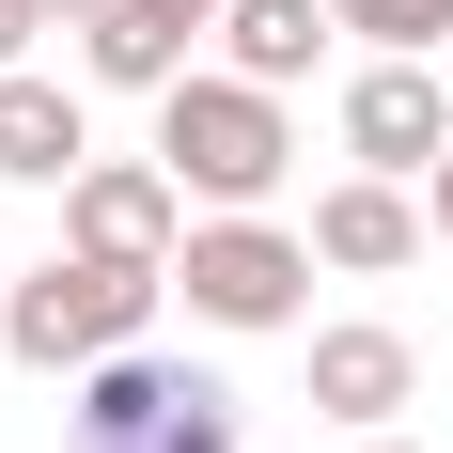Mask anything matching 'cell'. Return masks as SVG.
Listing matches in <instances>:
<instances>
[{
    "label": "cell",
    "instance_id": "obj_1",
    "mask_svg": "<svg viewBox=\"0 0 453 453\" xmlns=\"http://www.w3.org/2000/svg\"><path fill=\"white\" fill-rule=\"evenodd\" d=\"M157 157H173V188L203 203V219H266V188L297 173V126H281V94H266V79L188 63V79L157 94Z\"/></svg>",
    "mask_w": 453,
    "mask_h": 453
},
{
    "label": "cell",
    "instance_id": "obj_2",
    "mask_svg": "<svg viewBox=\"0 0 453 453\" xmlns=\"http://www.w3.org/2000/svg\"><path fill=\"white\" fill-rule=\"evenodd\" d=\"M157 297H173V266L47 250V266H16V297H0V344L32 375H94V360H126V344H157Z\"/></svg>",
    "mask_w": 453,
    "mask_h": 453
},
{
    "label": "cell",
    "instance_id": "obj_3",
    "mask_svg": "<svg viewBox=\"0 0 453 453\" xmlns=\"http://www.w3.org/2000/svg\"><path fill=\"white\" fill-rule=\"evenodd\" d=\"M63 438L79 453H234V391L157 360V344H126V360L63 375Z\"/></svg>",
    "mask_w": 453,
    "mask_h": 453
},
{
    "label": "cell",
    "instance_id": "obj_4",
    "mask_svg": "<svg viewBox=\"0 0 453 453\" xmlns=\"http://www.w3.org/2000/svg\"><path fill=\"white\" fill-rule=\"evenodd\" d=\"M173 297H188L203 328H234V344H266V328L313 313V234H281V219H188Z\"/></svg>",
    "mask_w": 453,
    "mask_h": 453
},
{
    "label": "cell",
    "instance_id": "obj_5",
    "mask_svg": "<svg viewBox=\"0 0 453 453\" xmlns=\"http://www.w3.org/2000/svg\"><path fill=\"white\" fill-rule=\"evenodd\" d=\"M344 157L391 188H422L453 157V63H375L360 47V79H344Z\"/></svg>",
    "mask_w": 453,
    "mask_h": 453
},
{
    "label": "cell",
    "instance_id": "obj_6",
    "mask_svg": "<svg viewBox=\"0 0 453 453\" xmlns=\"http://www.w3.org/2000/svg\"><path fill=\"white\" fill-rule=\"evenodd\" d=\"M63 250L173 266V250H188V188H173V157H94V173L63 188Z\"/></svg>",
    "mask_w": 453,
    "mask_h": 453
},
{
    "label": "cell",
    "instance_id": "obj_7",
    "mask_svg": "<svg viewBox=\"0 0 453 453\" xmlns=\"http://www.w3.org/2000/svg\"><path fill=\"white\" fill-rule=\"evenodd\" d=\"M407 391H422V344H407V328H375V313L313 328V407L344 422V438H391V422H407Z\"/></svg>",
    "mask_w": 453,
    "mask_h": 453
},
{
    "label": "cell",
    "instance_id": "obj_8",
    "mask_svg": "<svg viewBox=\"0 0 453 453\" xmlns=\"http://www.w3.org/2000/svg\"><path fill=\"white\" fill-rule=\"evenodd\" d=\"M422 250H438L422 188H391V173H344V188H313V266H344V281H391V266H422Z\"/></svg>",
    "mask_w": 453,
    "mask_h": 453
},
{
    "label": "cell",
    "instance_id": "obj_9",
    "mask_svg": "<svg viewBox=\"0 0 453 453\" xmlns=\"http://www.w3.org/2000/svg\"><path fill=\"white\" fill-rule=\"evenodd\" d=\"M0 173H16V188H79V173H94L79 79H47V63H16V79H0Z\"/></svg>",
    "mask_w": 453,
    "mask_h": 453
},
{
    "label": "cell",
    "instance_id": "obj_10",
    "mask_svg": "<svg viewBox=\"0 0 453 453\" xmlns=\"http://www.w3.org/2000/svg\"><path fill=\"white\" fill-rule=\"evenodd\" d=\"M188 63H203V32L157 16V0H110V16L79 32V79H94V94H173Z\"/></svg>",
    "mask_w": 453,
    "mask_h": 453
},
{
    "label": "cell",
    "instance_id": "obj_11",
    "mask_svg": "<svg viewBox=\"0 0 453 453\" xmlns=\"http://www.w3.org/2000/svg\"><path fill=\"white\" fill-rule=\"evenodd\" d=\"M328 32H344L328 0H234V16H219V63H234V79H266V94H297V79L328 63Z\"/></svg>",
    "mask_w": 453,
    "mask_h": 453
},
{
    "label": "cell",
    "instance_id": "obj_12",
    "mask_svg": "<svg viewBox=\"0 0 453 453\" xmlns=\"http://www.w3.org/2000/svg\"><path fill=\"white\" fill-rule=\"evenodd\" d=\"M375 63H453V0H328Z\"/></svg>",
    "mask_w": 453,
    "mask_h": 453
},
{
    "label": "cell",
    "instance_id": "obj_13",
    "mask_svg": "<svg viewBox=\"0 0 453 453\" xmlns=\"http://www.w3.org/2000/svg\"><path fill=\"white\" fill-rule=\"evenodd\" d=\"M32 32H47L32 0H0V79H16V63H32Z\"/></svg>",
    "mask_w": 453,
    "mask_h": 453
},
{
    "label": "cell",
    "instance_id": "obj_14",
    "mask_svg": "<svg viewBox=\"0 0 453 453\" xmlns=\"http://www.w3.org/2000/svg\"><path fill=\"white\" fill-rule=\"evenodd\" d=\"M422 219H438V250H453V157H438V173H422Z\"/></svg>",
    "mask_w": 453,
    "mask_h": 453
},
{
    "label": "cell",
    "instance_id": "obj_15",
    "mask_svg": "<svg viewBox=\"0 0 453 453\" xmlns=\"http://www.w3.org/2000/svg\"><path fill=\"white\" fill-rule=\"evenodd\" d=\"M32 16H47V32H94V16H110V0H32Z\"/></svg>",
    "mask_w": 453,
    "mask_h": 453
},
{
    "label": "cell",
    "instance_id": "obj_16",
    "mask_svg": "<svg viewBox=\"0 0 453 453\" xmlns=\"http://www.w3.org/2000/svg\"><path fill=\"white\" fill-rule=\"evenodd\" d=\"M157 16H188V32H203V47H219V16H234V0H157Z\"/></svg>",
    "mask_w": 453,
    "mask_h": 453
},
{
    "label": "cell",
    "instance_id": "obj_17",
    "mask_svg": "<svg viewBox=\"0 0 453 453\" xmlns=\"http://www.w3.org/2000/svg\"><path fill=\"white\" fill-rule=\"evenodd\" d=\"M360 453H422V438H360Z\"/></svg>",
    "mask_w": 453,
    "mask_h": 453
},
{
    "label": "cell",
    "instance_id": "obj_18",
    "mask_svg": "<svg viewBox=\"0 0 453 453\" xmlns=\"http://www.w3.org/2000/svg\"><path fill=\"white\" fill-rule=\"evenodd\" d=\"M0 297H16V266H0Z\"/></svg>",
    "mask_w": 453,
    "mask_h": 453
}]
</instances>
